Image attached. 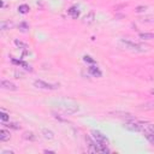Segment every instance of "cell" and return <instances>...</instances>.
<instances>
[{
	"label": "cell",
	"mask_w": 154,
	"mask_h": 154,
	"mask_svg": "<svg viewBox=\"0 0 154 154\" xmlns=\"http://www.w3.org/2000/svg\"><path fill=\"white\" fill-rule=\"evenodd\" d=\"M121 43L123 46L127 48V49H130V51H134V52H147L148 51V47L145 46V45H141L139 42H135L133 40H129V39H122L121 40Z\"/></svg>",
	"instance_id": "obj_1"
},
{
	"label": "cell",
	"mask_w": 154,
	"mask_h": 154,
	"mask_svg": "<svg viewBox=\"0 0 154 154\" xmlns=\"http://www.w3.org/2000/svg\"><path fill=\"white\" fill-rule=\"evenodd\" d=\"M57 107L61 110L66 115H72V113H75L78 111V106L76 104H70V102H66V101H58L57 102Z\"/></svg>",
	"instance_id": "obj_2"
},
{
	"label": "cell",
	"mask_w": 154,
	"mask_h": 154,
	"mask_svg": "<svg viewBox=\"0 0 154 154\" xmlns=\"http://www.w3.org/2000/svg\"><path fill=\"white\" fill-rule=\"evenodd\" d=\"M34 85L36 88H40V89H46V90H55L59 88V84H52V83H47L45 81H41V79H36L34 81Z\"/></svg>",
	"instance_id": "obj_3"
},
{
	"label": "cell",
	"mask_w": 154,
	"mask_h": 154,
	"mask_svg": "<svg viewBox=\"0 0 154 154\" xmlns=\"http://www.w3.org/2000/svg\"><path fill=\"white\" fill-rule=\"evenodd\" d=\"M124 128H127L128 130H131V131H143V128H145V124L143 123H140V122H127L124 124Z\"/></svg>",
	"instance_id": "obj_4"
},
{
	"label": "cell",
	"mask_w": 154,
	"mask_h": 154,
	"mask_svg": "<svg viewBox=\"0 0 154 154\" xmlns=\"http://www.w3.org/2000/svg\"><path fill=\"white\" fill-rule=\"evenodd\" d=\"M92 135H93V139L98 142V143H107L108 145V140L107 137L104 135V134H101L100 131L98 130H93L92 131Z\"/></svg>",
	"instance_id": "obj_5"
},
{
	"label": "cell",
	"mask_w": 154,
	"mask_h": 154,
	"mask_svg": "<svg viewBox=\"0 0 154 154\" xmlns=\"http://www.w3.org/2000/svg\"><path fill=\"white\" fill-rule=\"evenodd\" d=\"M0 87H1L3 89L5 90H17V87H16V84L12 83V82H10V81H6V79H3L1 82H0Z\"/></svg>",
	"instance_id": "obj_6"
},
{
	"label": "cell",
	"mask_w": 154,
	"mask_h": 154,
	"mask_svg": "<svg viewBox=\"0 0 154 154\" xmlns=\"http://www.w3.org/2000/svg\"><path fill=\"white\" fill-rule=\"evenodd\" d=\"M85 141H87V143H88V151L89 152H92V153L99 152L98 145H96L95 141H92V139H90V137H85Z\"/></svg>",
	"instance_id": "obj_7"
},
{
	"label": "cell",
	"mask_w": 154,
	"mask_h": 154,
	"mask_svg": "<svg viewBox=\"0 0 154 154\" xmlns=\"http://www.w3.org/2000/svg\"><path fill=\"white\" fill-rule=\"evenodd\" d=\"M95 19V12L94 11H89V12L83 17V23L84 24H92Z\"/></svg>",
	"instance_id": "obj_8"
},
{
	"label": "cell",
	"mask_w": 154,
	"mask_h": 154,
	"mask_svg": "<svg viewBox=\"0 0 154 154\" xmlns=\"http://www.w3.org/2000/svg\"><path fill=\"white\" fill-rule=\"evenodd\" d=\"M10 137H11V135H10V133H9L7 130H5V129L0 130V141H3V142L9 141Z\"/></svg>",
	"instance_id": "obj_9"
},
{
	"label": "cell",
	"mask_w": 154,
	"mask_h": 154,
	"mask_svg": "<svg viewBox=\"0 0 154 154\" xmlns=\"http://www.w3.org/2000/svg\"><path fill=\"white\" fill-rule=\"evenodd\" d=\"M88 71H89L90 75H93L94 77H100L101 76V71L99 70V67H96V66H89Z\"/></svg>",
	"instance_id": "obj_10"
},
{
	"label": "cell",
	"mask_w": 154,
	"mask_h": 154,
	"mask_svg": "<svg viewBox=\"0 0 154 154\" xmlns=\"http://www.w3.org/2000/svg\"><path fill=\"white\" fill-rule=\"evenodd\" d=\"M67 13H69L73 19H76V18H78V16H79V11L75 6H72V7H70L69 10H67Z\"/></svg>",
	"instance_id": "obj_11"
},
{
	"label": "cell",
	"mask_w": 154,
	"mask_h": 154,
	"mask_svg": "<svg viewBox=\"0 0 154 154\" xmlns=\"http://www.w3.org/2000/svg\"><path fill=\"white\" fill-rule=\"evenodd\" d=\"M139 37L142 40H146V41H149V40H154V34L153 33H141Z\"/></svg>",
	"instance_id": "obj_12"
},
{
	"label": "cell",
	"mask_w": 154,
	"mask_h": 154,
	"mask_svg": "<svg viewBox=\"0 0 154 154\" xmlns=\"http://www.w3.org/2000/svg\"><path fill=\"white\" fill-rule=\"evenodd\" d=\"M42 135H43V137L47 139V140L54 139V133H53V131H51V130H47V129H43L42 130Z\"/></svg>",
	"instance_id": "obj_13"
},
{
	"label": "cell",
	"mask_w": 154,
	"mask_h": 154,
	"mask_svg": "<svg viewBox=\"0 0 154 154\" xmlns=\"http://www.w3.org/2000/svg\"><path fill=\"white\" fill-rule=\"evenodd\" d=\"M12 23L11 22H9V21H4V22H1V24H0V29H1V31H5V30H7V29H10V28H12Z\"/></svg>",
	"instance_id": "obj_14"
},
{
	"label": "cell",
	"mask_w": 154,
	"mask_h": 154,
	"mask_svg": "<svg viewBox=\"0 0 154 154\" xmlns=\"http://www.w3.org/2000/svg\"><path fill=\"white\" fill-rule=\"evenodd\" d=\"M29 6H28V5H21V6L18 7V12L19 13H28V12H29Z\"/></svg>",
	"instance_id": "obj_15"
},
{
	"label": "cell",
	"mask_w": 154,
	"mask_h": 154,
	"mask_svg": "<svg viewBox=\"0 0 154 154\" xmlns=\"http://www.w3.org/2000/svg\"><path fill=\"white\" fill-rule=\"evenodd\" d=\"M23 137L25 139V140H29V141H35V135H34L33 133H25L24 135H23Z\"/></svg>",
	"instance_id": "obj_16"
},
{
	"label": "cell",
	"mask_w": 154,
	"mask_h": 154,
	"mask_svg": "<svg viewBox=\"0 0 154 154\" xmlns=\"http://www.w3.org/2000/svg\"><path fill=\"white\" fill-rule=\"evenodd\" d=\"M15 45L17 47H19V48H23V49H25V48H28V46H27V43H24V42H22V41H18V40H15Z\"/></svg>",
	"instance_id": "obj_17"
},
{
	"label": "cell",
	"mask_w": 154,
	"mask_h": 154,
	"mask_svg": "<svg viewBox=\"0 0 154 154\" xmlns=\"http://www.w3.org/2000/svg\"><path fill=\"white\" fill-rule=\"evenodd\" d=\"M0 118H1V121H3V122H7L9 119H10L9 115H7V113H5L4 111L0 112Z\"/></svg>",
	"instance_id": "obj_18"
},
{
	"label": "cell",
	"mask_w": 154,
	"mask_h": 154,
	"mask_svg": "<svg viewBox=\"0 0 154 154\" xmlns=\"http://www.w3.org/2000/svg\"><path fill=\"white\" fill-rule=\"evenodd\" d=\"M6 127H9V128H11V129H15V130H18L21 127L18 124H16V123H10V124H6Z\"/></svg>",
	"instance_id": "obj_19"
},
{
	"label": "cell",
	"mask_w": 154,
	"mask_h": 154,
	"mask_svg": "<svg viewBox=\"0 0 154 154\" xmlns=\"http://www.w3.org/2000/svg\"><path fill=\"white\" fill-rule=\"evenodd\" d=\"M83 59H84V61H87V63H95V60L94 59H92V57H89V55H84L83 57Z\"/></svg>",
	"instance_id": "obj_20"
},
{
	"label": "cell",
	"mask_w": 154,
	"mask_h": 154,
	"mask_svg": "<svg viewBox=\"0 0 154 154\" xmlns=\"http://www.w3.org/2000/svg\"><path fill=\"white\" fill-rule=\"evenodd\" d=\"M146 10H147V6H139L136 7V12H145Z\"/></svg>",
	"instance_id": "obj_21"
},
{
	"label": "cell",
	"mask_w": 154,
	"mask_h": 154,
	"mask_svg": "<svg viewBox=\"0 0 154 154\" xmlns=\"http://www.w3.org/2000/svg\"><path fill=\"white\" fill-rule=\"evenodd\" d=\"M19 28H22V30L24 31V30H27V29H28V25H27L25 23H21V24H19Z\"/></svg>",
	"instance_id": "obj_22"
},
{
	"label": "cell",
	"mask_w": 154,
	"mask_h": 154,
	"mask_svg": "<svg viewBox=\"0 0 154 154\" xmlns=\"http://www.w3.org/2000/svg\"><path fill=\"white\" fill-rule=\"evenodd\" d=\"M1 154H13V152L12 151H3Z\"/></svg>",
	"instance_id": "obj_23"
},
{
	"label": "cell",
	"mask_w": 154,
	"mask_h": 154,
	"mask_svg": "<svg viewBox=\"0 0 154 154\" xmlns=\"http://www.w3.org/2000/svg\"><path fill=\"white\" fill-rule=\"evenodd\" d=\"M151 94H152V95H154V89H152V90H151Z\"/></svg>",
	"instance_id": "obj_24"
}]
</instances>
